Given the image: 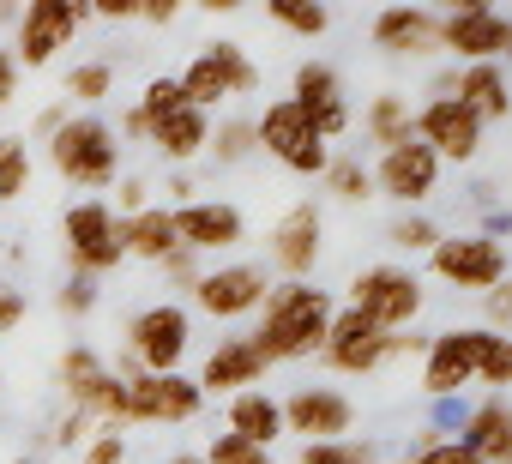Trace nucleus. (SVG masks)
Instances as JSON below:
<instances>
[{
    "label": "nucleus",
    "instance_id": "1",
    "mask_svg": "<svg viewBox=\"0 0 512 464\" xmlns=\"http://www.w3.org/2000/svg\"><path fill=\"white\" fill-rule=\"evenodd\" d=\"M338 302L332 290L308 284V278H290V284H272L266 302H260V332H253L247 344L272 362H302V356H320L326 344V326H332Z\"/></svg>",
    "mask_w": 512,
    "mask_h": 464
},
{
    "label": "nucleus",
    "instance_id": "2",
    "mask_svg": "<svg viewBox=\"0 0 512 464\" xmlns=\"http://www.w3.org/2000/svg\"><path fill=\"white\" fill-rule=\"evenodd\" d=\"M49 163L67 187L79 193H103L115 187V169H121V145H115V127L97 121V115H67L55 133H49Z\"/></svg>",
    "mask_w": 512,
    "mask_h": 464
},
{
    "label": "nucleus",
    "instance_id": "3",
    "mask_svg": "<svg viewBox=\"0 0 512 464\" xmlns=\"http://www.w3.org/2000/svg\"><path fill=\"white\" fill-rule=\"evenodd\" d=\"M61 236H67V266H73V278H103V272H115L127 254H121V217H115V205L109 199H79V205H67V217H61Z\"/></svg>",
    "mask_w": 512,
    "mask_h": 464
},
{
    "label": "nucleus",
    "instance_id": "4",
    "mask_svg": "<svg viewBox=\"0 0 512 464\" xmlns=\"http://www.w3.org/2000/svg\"><path fill=\"white\" fill-rule=\"evenodd\" d=\"M253 151L278 157L290 175H320V169L332 163V145L314 133V121H308L290 97H278L272 109H260V121H253Z\"/></svg>",
    "mask_w": 512,
    "mask_h": 464
},
{
    "label": "nucleus",
    "instance_id": "5",
    "mask_svg": "<svg viewBox=\"0 0 512 464\" xmlns=\"http://www.w3.org/2000/svg\"><path fill=\"white\" fill-rule=\"evenodd\" d=\"M175 85H181V97H187L193 109L211 115L223 97H253V91H260V67L247 61L241 43H205V49L187 61V73H181Z\"/></svg>",
    "mask_w": 512,
    "mask_h": 464
},
{
    "label": "nucleus",
    "instance_id": "6",
    "mask_svg": "<svg viewBox=\"0 0 512 464\" xmlns=\"http://www.w3.org/2000/svg\"><path fill=\"white\" fill-rule=\"evenodd\" d=\"M428 266L440 284L452 290H470V296H488L506 284V248L500 236H488V229H476V236H440L428 248Z\"/></svg>",
    "mask_w": 512,
    "mask_h": 464
},
{
    "label": "nucleus",
    "instance_id": "7",
    "mask_svg": "<svg viewBox=\"0 0 512 464\" xmlns=\"http://www.w3.org/2000/svg\"><path fill=\"white\" fill-rule=\"evenodd\" d=\"M205 410V392L187 380V374H139V380H121V410H115V428H133V422H193Z\"/></svg>",
    "mask_w": 512,
    "mask_h": 464
},
{
    "label": "nucleus",
    "instance_id": "8",
    "mask_svg": "<svg viewBox=\"0 0 512 464\" xmlns=\"http://www.w3.org/2000/svg\"><path fill=\"white\" fill-rule=\"evenodd\" d=\"M422 302H428L422 296V278L404 272V266H368V272L350 278V308L368 314L380 332H404L422 314Z\"/></svg>",
    "mask_w": 512,
    "mask_h": 464
},
{
    "label": "nucleus",
    "instance_id": "9",
    "mask_svg": "<svg viewBox=\"0 0 512 464\" xmlns=\"http://www.w3.org/2000/svg\"><path fill=\"white\" fill-rule=\"evenodd\" d=\"M187 344H193V320H187V308H175V302L139 308L133 326H127V356L139 362V374H181Z\"/></svg>",
    "mask_w": 512,
    "mask_h": 464
},
{
    "label": "nucleus",
    "instance_id": "10",
    "mask_svg": "<svg viewBox=\"0 0 512 464\" xmlns=\"http://www.w3.org/2000/svg\"><path fill=\"white\" fill-rule=\"evenodd\" d=\"M91 7H79V0H31V7L13 19L19 37H13V61L19 67H49L79 31H85Z\"/></svg>",
    "mask_w": 512,
    "mask_h": 464
},
{
    "label": "nucleus",
    "instance_id": "11",
    "mask_svg": "<svg viewBox=\"0 0 512 464\" xmlns=\"http://www.w3.org/2000/svg\"><path fill=\"white\" fill-rule=\"evenodd\" d=\"M272 278L260 266H247V260H229L217 272H199L193 278V308L211 314V320H247V314H260Z\"/></svg>",
    "mask_w": 512,
    "mask_h": 464
},
{
    "label": "nucleus",
    "instance_id": "12",
    "mask_svg": "<svg viewBox=\"0 0 512 464\" xmlns=\"http://www.w3.org/2000/svg\"><path fill=\"white\" fill-rule=\"evenodd\" d=\"M440 49H452L464 67L500 61V55L512 49V19H506L500 7H482V0L452 7V13H440Z\"/></svg>",
    "mask_w": 512,
    "mask_h": 464
},
{
    "label": "nucleus",
    "instance_id": "13",
    "mask_svg": "<svg viewBox=\"0 0 512 464\" xmlns=\"http://www.w3.org/2000/svg\"><path fill=\"white\" fill-rule=\"evenodd\" d=\"M482 115L476 109H464L452 91H440L434 103H422L416 109V139L440 157V163H470L476 151H482Z\"/></svg>",
    "mask_w": 512,
    "mask_h": 464
},
{
    "label": "nucleus",
    "instance_id": "14",
    "mask_svg": "<svg viewBox=\"0 0 512 464\" xmlns=\"http://www.w3.org/2000/svg\"><path fill=\"white\" fill-rule=\"evenodd\" d=\"M488 332H494V326H452V332L428 338V350H422V392L452 398L458 386H470L476 368H482V344H488Z\"/></svg>",
    "mask_w": 512,
    "mask_h": 464
},
{
    "label": "nucleus",
    "instance_id": "15",
    "mask_svg": "<svg viewBox=\"0 0 512 464\" xmlns=\"http://www.w3.org/2000/svg\"><path fill=\"white\" fill-rule=\"evenodd\" d=\"M55 386L67 392V404H73V410H85V416H97L103 428H115V410H121V380L103 368V356H97L91 344H73V350L61 356ZM115 434H121V428H115Z\"/></svg>",
    "mask_w": 512,
    "mask_h": 464
},
{
    "label": "nucleus",
    "instance_id": "16",
    "mask_svg": "<svg viewBox=\"0 0 512 464\" xmlns=\"http://www.w3.org/2000/svg\"><path fill=\"white\" fill-rule=\"evenodd\" d=\"M386 344H392V332H380L368 314H356V308H338L332 314V326H326V344H320V362L326 368H338V374H374V368H386L392 356H386Z\"/></svg>",
    "mask_w": 512,
    "mask_h": 464
},
{
    "label": "nucleus",
    "instance_id": "17",
    "mask_svg": "<svg viewBox=\"0 0 512 464\" xmlns=\"http://www.w3.org/2000/svg\"><path fill=\"white\" fill-rule=\"evenodd\" d=\"M169 211H175V242L187 254H229L247 236V217L229 199H181Z\"/></svg>",
    "mask_w": 512,
    "mask_h": 464
},
{
    "label": "nucleus",
    "instance_id": "18",
    "mask_svg": "<svg viewBox=\"0 0 512 464\" xmlns=\"http://www.w3.org/2000/svg\"><path fill=\"white\" fill-rule=\"evenodd\" d=\"M368 181H374V193L392 199V205H422V199L440 187V157H434L422 139H404V145L380 151V163H374Z\"/></svg>",
    "mask_w": 512,
    "mask_h": 464
},
{
    "label": "nucleus",
    "instance_id": "19",
    "mask_svg": "<svg viewBox=\"0 0 512 464\" xmlns=\"http://www.w3.org/2000/svg\"><path fill=\"white\" fill-rule=\"evenodd\" d=\"M290 103L314 121V133H320L326 145L350 127L344 79H338V67H326V61H302V67H296V79H290Z\"/></svg>",
    "mask_w": 512,
    "mask_h": 464
},
{
    "label": "nucleus",
    "instance_id": "20",
    "mask_svg": "<svg viewBox=\"0 0 512 464\" xmlns=\"http://www.w3.org/2000/svg\"><path fill=\"white\" fill-rule=\"evenodd\" d=\"M278 410H284V428L290 434H308V446L314 440H344L350 422H356V404L338 386H296Z\"/></svg>",
    "mask_w": 512,
    "mask_h": 464
},
{
    "label": "nucleus",
    "instance_id": "21",
    "mask_svg": "<svg viewBox=\"0 0 512 464\" xmlns=\"http://www.w3.org/2000/svg\"><path fill=\"white\" fill-rule=\"evenodd\" d=\"M320 236H326V217H320V205L314 199H302V205H290L278 223H272V266L284 272V278H308L314 266H320Z\"/></svg>",
    "mask_w": 512,
    "mask_h": 464
},
{
    "label": "nucleus",
    "instance_id": "22",
    "mask_svg": "<svg viewBox=\"0 0 512 464\" xmlns=\"http://www.w3.org/2000/svg\"><path fill=\"white\" fill-rule=\"evenodd\" d=\"M260 380H266V356L253 350L247 338H223V344L205 356V368H199L193 386H199L205 398H223V392L235 398V392H253Z\"/></svg>",
    "mask_w": 512,
    "mask_h": 464
},
{
    "label": "nucleus",
    "instance_id": "23",
    "mask_svg": "<svg viewBox=\"0 0 512 464\" xmlns=\"http://www.w3.org/2000/svg\"><path fill=\"white\" fill-rule=\"evenodd\" d=\"M374 49L380 55H398V61L434 55L440 49V13H428V7H386L374 19Z\"/></svg>",
    "mask_w": 512,
    "mask_h": 464
},
{
    "label": "nucleus",
    "instance_id": "24",
    "mask_svg": "<svg viewBox=\"0 0 512 464\" xmlns=\"http://www.w3.org/2000/svg\"><path fill=\"white\" fill-rule=\"evenodd\" d=\"M464 446L482 458V464H512V410L506 398H482L470 416H464Z\"/></svg>",
    "mask_w": 512,
    "mask_h": 464
},
{
    "label": "nucleus",
    "instance_id": "25",
    "mask_svg": "<svg viewBox=\"0 0 512 464\" xmlns=\"http://www.w3.org/2000/svg\"><path fill=\"white\" fill-rule=\"evenodd\" d=\"M446 91H452L464 109H476L482 127L506 121V109H512V103H506V67H500V61H476V67H464Z\"/></svg>",
    "mask_w": 512,
    "mask_h": 464
},
{
    "label": "nucleus",
    "instance_id": "26",
    "mask_svg": "<svg viewBox=\"0 0 512 464\" xmlns=\"http://www.w3.org/2000/svg\"><path fill=\"white\" fill-rule=\"evenodd\" d=\"M181 242H175V211L169 205H145L133 217H121V254L133 260H169Z\"/></svg>",
    "mask_w": 512,
    "mask_h": 464
},
{
    "label": "nucleus",
    "instance_id": "27",
    "mask_svg": "<svg viewBox=\"0 0 512 464\" xmlns=\"http://www.w3.org/2000/svg\"><path fill=\"white\" fill-rule=\"evenodd\" d=\"M205 139H211V115H205V109H193V103H187V109H175L169 121H157V127L145 133V145H157V151H163L169 163H181V169L205 151Z\"/></svg>",
    "mask_w": 512,
    "mask_h": 464
},
{
    "label": "nucleus",
    "instance_id": "28",
    "mask_svg": "<svg viewBox=\"0 0 512 464\" xmlns=\"http://www.w3.org/2000/svg\"><path fill=\"white\" fill-rule=\"evenodd\" d=\"M229 434L272 452L278 434H284V410H278V398H272V392H235V398H229Z\"/></svg>",
    "mask_w": 512,
    "mask_h": 464
},
{
    "label": "nucleus",
    "instance_id": "29",
    "mask_svg": "<svg viewBox=\"0 0 512 464\" xmlns=\"http://www.w3.org/2000/svg\"><path fill=\"white\" fill-rule=\"evenodd\" d=\"M362 133H368V145L392 151V145L416 139V109H410L398 91H380V97L368 103V121H362Z\"/></svg>",
    "mask_w": 512,
    "mask_h": 464
},
{
    "label": "nucleus",
    "instance_id": "30",
    "mask_svg": "<svg viewBox=\"0 0 512 464\" xmlns=\"http://www.w3.org/2000/svg\"><path fill=\"white\" fill-rule=\"evenodd\" d=\"M320 181H326V193H332V199H344V205H362V199L374 193V181H368V163H362V157H332V163L320 169Z\"/></svg>",
    "mask_w": 512,
    "mask_h": 464
},
{
    "label": "nucleus",
    "instance_id": "31",
    "mask_svg": "<svg viewBox=\"0 0 512 464\" xmlns=\"http://www.w3.org/2000/svg\"><path fill=\"white\" fill-rule=\"evenodd\" d=\"M109 91H115V61H79L67 73V97L73 103H103Z\"/></svg>",
    "mask_w": 512,
    "mask_h": 464
},
{
    "label": "nucleus",
    "instance_id": "32",
    "mask_svg": "<svg viewBox=\"0 0 512 464\" xmlns=\"http://www.w3.org/2000/svg\"><path fill=\"white\" fill-rule=\"evenodd\" d=\"M272 25H284V31H296V37H326L332 31V13L326 7H302V0H272Z\"/></svg>",
    "mask_w": 512,
    "mask_h": 464
},
{
    "label": "nucleus",
    "instance_id": "33",
    "mask_svg": "<svg viewBox=\"0 0 512 464\" xmlns=\"http://www.w3.org/2000/svg\"><path fill=\"white\" fill-rule=\"evenodd\" d=\"M133 109H139V115H145V133H151V127H157V121H169V115H175V109H187V97H181V85H175V79H169V73H163V79H151V85H145V97H139V103H133Z\"/></svg>",
    "mask_w": 512,
    "mask_h": 464
},
{
    "label": "nucleus",
    "instance_id": "34",
    "mask_svg": "<svg viewBox=\"0 0 512 464\" xmlns=\"http://www.w3.org/2000/svg\"><path fill=\"white\" fill-rule=\"evenodd\" d=\"M205 151H211L217 163H241V157L253 151V121H241V115H229L223 127H211V139H205Z\"/></svg>",
    "mask_w": 512,
    "mask_h": 464
},
{
    "label": "nucleus",
    "instance_id": "35",
    "mask_svg": "<svg viewBox=\"0 0 512 464\" xmlns=\"http://www.w3.org/2000/svg\"><path fill=\"white\" fill-rule=\"evenodd\" d=\"M302 464H380V452L368 440H314L302 446Z\"/></svg>",
    "mask_w": 512,
    "mask_h": 464
},
{
    "label": "nucleus",
    "instance_id": "36",
    "mask_svg": "<svg viewBox=\"0 0 512 464\" xmlns=\"http://www.w3.org/2000/svg\"><path fill=\"white\" fill-rule=\"evenodd\" d=\"M31 187V151L25 139H0V199H19Z\"/></svg>",
    "mask_w": 512,
    "mask_h": 464
},
{
    "label": "nucleus",
    "instance_id": "37",
    "mask_svg": "<svg viewBox=\"0 0 512 464\" xmlns=\"http://www.w3.org/2000/svg\"><path fill=\"white\" fill-rule=\"evenodd\" d=\"M434 242H440V223L422 217V211H404V217L392 223V248H404V254H428Z\"/></svg>",
    "mask_w": 512,
    "mask_h": 464
},
{
    "label": "nucleus",
    "instance_id": "38",
    "mask_svg": "<svg viewBox=\"0 0 512 464\" xmlns=\"http://www.w3.org/2000/svg\"><path fill=\"white\" fill-rule=\"evenodd\" d=\"M205 464H278L266 446H253V440H235V434H217L205 446Z\"/></svg>",
    "mask_w": 512,
    "mask_h": 464
},
{
    "label": "nucleus",
    "instance_id": "39",
    "mask_svg": "<svg viewBox=\"0 0 512 464\" xmlns=\"http://www.w3.org/2000/svg\"><path fill=\"white\" fill-rule=\"evenodd\" d=\"M476 380H482V386H506V380H512V338H500V332H488V344H482V368H476Z\"/></svg>",
    "mask_w": 512,
    "mask_h": 464
},
{
    "label": "nucleus",
    "instance_id": "40",
    "mask_svg": "<svg viewBox=\"0 0 512 464\" xmlns=\"http://www.w3.org/2000/svg\"><path fill=\"white\" fill-rule=\"evenodd\" d=\"M79 464H127V434H115V428H97V434L85 440Z\"/></svg>",
    "mask_w": 512,
    "mask_h": 464
},
{
    "label": "nucleus",
    "instance_id": "41",
    "mask_svg": "<svg viewBox=\"0 0 512 464\" xmlns=\"http://www.w3.org/2000/svg\"><path fill=\"white\" fill-rule=\"evenodd\" d=\"M410 464H482L464 440H422V452L410 458Z\"/></svg>",
    "mask_w": 512,
    "mask_h": 464
},
{
    "label": "nucleus",
    "instance_id": "42",
    "mask_svg": "<svg viewBox=\"0 0 512 464\" xmlns=\"http://www.w3.org/2000/svg\"><path fill=\"white\" fill-rule=\"evenodd\" d=\"M97 428H103L97 416H85V410H67V416L55 422V434H49V440H55V446H85Z\"/></svg>",
    "mask_w": 512,
    "mask_h": 464
},
{
    "label": "nucleus",
    "instance_id": "43",
    "mask_svg": "<svg viewBox=\"0 0 512 464\" xmlns=\"http://www.w3.org/2000/svg\"><path fill=\"white\" fill-rule=\"evenodd\" d=\"M25 314H31V296L19 284H0V332H19Z\"/></svg>",
    "mask_w": 512,
    "mask_h": 464
},
{
    "label": "nucleus",
    "instance_id": "44",
    "mask_svg": "<svg viewBox=\"0 0 512 464\" xmlns=\"http://www.w3.org/2000/svg\"><path fill=\"white\" fill-rule=\"evenodd\" d=\"M97 308V284L91 278H67L61 284V314H91Z\"/></svg>",
    "mask_w": 512,
    "mask_h": 464
},
{
    "label": "nucleus",
    "instance_id": "45",
    "mask_svg": "<svg viewBox=\"0 0 512 464\" xmlns=\"http://www.w3.org/2000/svg\"><path fill=\"white\" fill-rule=\"evenodd\" d=\"M163 272H169V284L175 290H193V278H199V254H187V248H175L169 260H157Z\"/></svg>",
    "mask_w": 512,
    "mask_h": 464
},
{
    "label": "nucleus",
    "instance_id": "46",
    "mask_svg": "<svg viewBox=\"0 0 512 464\" xmlns=\"http://www.w3.org/2000/svg\"><path fill=\"white\" fill-rule=\"evenodd\" d=\"M133 211H145V181L139 175H127L121 193H115V217H133Z\"/></svg>",
    "mask_w": 512,
    "mask_h": 464
},
{
    "label": "nucleus",
    "instance_id": "47",
    "mask_svg": "<svg viewBox=\"0 0 512 464\" xmlns=\"http://www.w3.org/2000/svg\"><path fill=\"white\" fill-rule=\"evenodd\" d=\"M7 103H19V61H13V49H0V109Z\"/></svg>",
    "mask_w": 512,
    "mask_h": 464
},
{
    "label": "nucleus",
    "instance_id": "48",
    "mask_svg": "<svg viewBox=\"0 0 512 464\" xmlns=\"http://www.w3.org/2000/svg\"><path fill=\"white\" fill-rule=\"evenodd\" d=\"M97 19H139V0H97Z\"/></svg>",
    "mask_w": 512,
    "mask_h": 464
},
{
    "label": "nucleus",
    "instance_id": "49",
    "mask_svg": "<svg viewBox=\"0 0 512 464\" xmlns=\"http://www.w3.org/2000/svg\"><path fill=\"white\" fill-rule=\"evenodd\" d=\"M506 308H512V302H506V290H488V320H494V332H500V320H506Z\"/></svg>",
    "mask_w": 512,
    "mask_h": 464
},
{
    "label": "nucleus",
    "instance_id": "50",
    "mask_svg": "<svg viewBox=\"0 0 512 464\" xmlns=\"http://www.w3.org/2000/svg\"><path fill=\"white\" fill-rule=\"evenodd\" d=\"M145 25H175V7H139Z\"/></svg>",
    "mask_w": 512,
    "mask_h": 464
},
{
    "label": "nucleus",
    "instance_id": "51",
    "mask_svg": "<svg viewBox=\"0 0 512 464\" xmlns=\"http://www.w3.org/2000/svg\"><path fill=\"white\" fill-rule=\"evenodd\" d=\"M121 133H127V139H145V115H139V109H127V115H121Z\"/></svg>",
    "mask_w": 512,
    "mask_h": 464
},
{
    "label": "nucleus",
    "instance_id": "52",
    "mask_svg": "<svg viewBox=\"0 0 512 464\" xmlns=\"http://www.w3.org/2000/svg\"><path fill=\"white\" fill-rule=\"evenodd\" d=\"M169 464H205V458H187V452H181V458H169Z\"/></svg>",
    "mask_w": 512,
    "mask_h": 464
},
{
    "label": "nucleus",
    "instance_id": "53",
    "mask_svg": "<svg viewBox=\"0 0 512 464\" xmlns=\"http://www.w3.org/2000/svg\"><path fill=\"white\" fill-rule=\"evenodd\" d=\"M0 19H19V13H13V7H0Z\"/></svg>",
    "mask_w": 512,
    "mask_h": 464
},
{
    "label": "nucleus",
    "instance_id": "54",
    "mask_svg": "<svg viewBox=\"0 0 512 464\" xmlns=\"http://www.w3.org/2000/svg\"><path fill=\"white\" fill-rule=\"evenodd\" d=\"M13 464H43V458H13Z\"/></svg>",
    "mask_w": 512,
    "mask_h": 464
}]
</instances>
